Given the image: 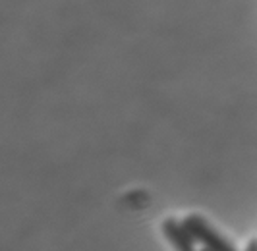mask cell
<instances>
[{
	"instance_id": "obj_4",
	"label": "cell",
	"mask_w": 257,
	"mask_h": 251,
	"mask_svg": "<svg viewBox=\"0 0 257 251\" xmlns=\"http://www.w3.org/2000/svg\"><path fill=\"white\" fill-rule=\"evenodd\" d=\"M201 251H207V249H203V247H201Z\"/></svg>"
},
{
	"instance_id": "obj_3",
	"label": "cell",
	"mask_w": 257,
	"mask_h": 251,
	"mask_svg": "<svg viewBox=\"0 0 257 251\" xmlns=\"http://www.w3.org/2000/svg\"><path fill=\"white\" fill-rule=\"evenodd\" d=\"M244 251H257V239L253 238V239H249L247 241V245H245V249Z\"/></svg>"
},
{
	"instance_id": "obj_1",
	"label": "cell",
	"mask_w": 257,
	"mask_h": 251,
	"mask_svg": "<svg viewBox=\"0 0 257 251\" xmlns=\"http://www.w3.org/2000/svg\"><path fill=\"white\" fill-rule=\"evenodd\" d=\"M182 224L190 232V236L195 239V243H201L207 251H238L236 245L228 241L220 234L209 220H205L201 214H188Z\"/></svg>"
},
{
	"instance_id": "obj_2",
	"label": "cell",
	"mask_w": 257,
	"mask_h": 251,
	"mask_svg": "<svg viewBox=\"0 0 257 251\" xmlns=\"http://www.w3.org/2000/svg\"><path fill=\"white\" fill-rule=\"evenodd\" d=\"M163 234L168 243L174 247V251H195V239L190 236L182 220L167 218L163 222Z\"/></svg>"
}]
</instances>
